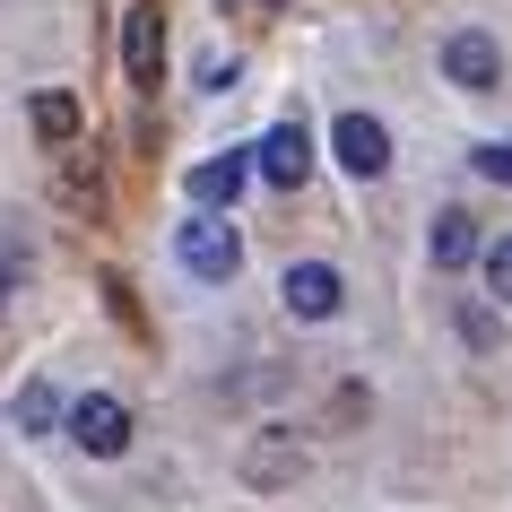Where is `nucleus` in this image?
<instances>
[{
	"mask_svg": "<svg viewBox=\"0 0 512 512\" xmlns=\"http://www.w3.org/2000/svg\"><path fill=\"white\" fill-rule=\"evenodd\" d=\"M443 79L469 87V96H478V87H495V79H504V44H495L486 27H460L452 44H443Z\"/></svg>",
	"mask_w": 512,
	"mask_h": 512,
	"instance_id": "nucleus-8",
	"label": "nucleus"
},
{
	"mask_svg": "<svg viewBox=\"0 0 512 512\" xmlns=\"http://www.w3.org/2000/svg\"><path fill=\"white\" fill-rule=\"evenodd\" d=\"M478 261H486V287H495V304H512V235L478 243Z\"/></svg>",
	"mask_w": 512,
	"mask_h": 512,
	"instance_id": "nucleus-13",
	"label": "nucleus"
},
{
	"mask_svg": "<svg viewBox=\"0 0 512 512\" xmlns=\"http://www.w3.org/2000/svg\"><path fill=\"white\" fill-rule=\"evenodd\" d=\"M252 183V157H243V148H226V157H209V165H191V200H200V209H235V191Z\"/></svg>",
	"mask_w": 512,
	"mask_h": 512,
	"instance_id": "nucleus-9",
	"label": "nucleus"
},
{
	"mask_svg": "<svg viewBox=\"0 0 512 512\" xmlns=\"http://www.w3.org/2000/svg\"><path fill=\"white\" fill-rule=\"evenodd\" d=\"M243 79V70H235V61H226V53H209V61H200V87H209V96H226V87H235Z\"/></svg>",
	"mask_w": 512,
	"mask_h": 512,
	"instance_id": "nucleus-14",
	"label": "nucleus"
},
{
	"mask_svg": "<svg viewBox=\"0 0 512 512\" xmlns=\"http://www.w3.org/2000/svg\"><path fill=\"white\" fill-rule=\"evenodd\" d=\"M296 469H304L296 426H261L252 443H243V486H252V495H278V486H296Z\"/></svg>",
	"mask_w": 512,
	"mask_h": 512,
	"instance_id": "nucleus-4",
	"label": "nucleus"
},
{
	"mask_svg": "<svg viewBox=\"0 0 512 512\" xmlns=\"http://www.w3.org/2000/svg\"><path fill=\"white\" fill-rule=\"evenodd\" d=\"M122 70H131V87L165 79V9L157 0H139L131 18H122Z\"/></svg>",
	"mask_w": 512,
	"mask_h": 512,
	"instance_id": "nucleus-6",
	"label": "nucleus"
},
{
	"mask_svg": "<svg viewBox=\"0 0 512 512\" xmlns=\"http://www.w3.org/2000/svg\"><path fill=\"white\" fill-rule=\"evenodd\" d=\"M252 174H261V183H278V191H296L304 174H313V131H304V113H287V122L252 148Z\"/></svg>",
	"mask_w": 512,
	"mask_h": 512,
	"instance_id": "nucleus-5",
	"label": "nucleus"
},
{
	"mask_svg": "<svg viewBox=\"0 0 512 512\" xmlns=\"http://www.w3.org/2000/svg\"><path fill=\"white\" fill-rule=\"evenodd\" d=\"M217 9H243V18H270L278 0H217Z\"/></svg>",
	"mask_w": 512,
	"mask_h": 512,
	"instance_id": "nucleus-17",
	"label": "nucleus"
},
{
	"mask_svg": "<svg viewBox=\"0 0 512 512\" xmlns=\"http://www.w3.org/2000/svg\"><path fill=\"white\" fill-rule=\"evenodd\" d=\"M469 261H478V217L443 209L434 217V270H469Z\"/></svg>",
	"mask_w": 512,
	"mask_h": 512,
	"instance_id": "nucleus-10",
	"label": "nucleus"
},
{
	"mask_svg": "<svg viewBox=\"0 0 512 512\" xmlns=\"http://www.w3.org/2000/svg\"><path fill=\"white\" fill-rule=\"evenodd\" d=\"M9 417H18V434H53L61 426V391H53V382H18Z\"/></svg>",
	"mask_w": 512,
	"mask_h": 512,
	"instance_id": "nucleus-12",
	"label": "nucleus"
},
{
	"mask_svg": "<svg viewBox=\"0 0 512 512\" xmlns=\"http://www.w3.org/2000/svg\"><path fill=\"white\" fill-rule=\"evenodd\" d=\"M174 261H183L200 287H226V278L243 270V235L226 226V217L200 209V217H183V235H174Z\"/></svg>",
	"mask_w": 512,
	"mask_h": 512,
	"instance_id": "nucleus-1",
	"label": "nucleus"
},
{
	"mask_svg": "<svg viewBox=\"0 0 512 512\" xmlns=\"http://www.w3.org/2000/svg\"><path fill=\"white\" fill-rule=\"evenodd\" d=\"M278 304H287L296 322H330V313L348 304V278L330 270V261H287V278H278Z\"/></svg>",
	"mask_w": 512,
	"mask_h": 512,
	"instance_id": "nucleus-3",
	"label": "nucleus"
},
{
	"mask_svg": "<svg viewBox=\"0 0 512 512\" xmlns=\"http://www.w3.org/2000/svg\"><path fill=\"white\" fill-rule=\"evenodd\" d=\"M61 417H70V443H79V452H96V460L131 452V408L113 400V391H87V400H70Z\"/></svg>",
	"mask_w": 512,
	"mask_h": 512,
	"instance_id": "nucleus-2",
	"label": "nucleus"
},
{
	"mask_svg": "<svg viewBox=\"0 0 512 512\" xmlns=\"http://www.w3.org/2000/svg\"><path fill=\"white\" fill-rule=\"evenodd\" d=\"M330 148H339V165H348L356 183H374V174H391V131H382L374 113H339V131H330Z\"/></svg>",
	"mask_w": 512,
	"mask_h": 512,
	"instance_id": "nucleus-7",
	"label": "nucleus"
},
{
	"mask_svg": "<svg viewBox=\"0 0 512 512\" xmlns=\"http://www.w3.org/2000/svg\"><path fill=\"white\" fill-rule=\"evenodd\" d=\"M0 296H9V261H0Z\"/></svg>",
	"mask_w": 512,
	"mask_h": 512,
	"instance_id": "nucleus-18",
	"label": "nucleus"
},
{
	"mask_svg": "<svg viewBox=\"0 0 512 512\" xmlns=\"http://www.w3.org/2000/svg\"><path fill=\"white\" fill-rule=\"evenodd\" d=\"M27 122H35V139H53V148H70L87 113H79V96H61V87H44V96L27 105Z\"/></svg>",
	"mask_w": 512,
	"mask_h": 512,
	"instance_id": "nucleus-11",
	"label": "nucleus"
},
{
	"mask_svg": "<svg viewBox=\"0 0 512 512\" xmlns=\"http://www.w3.org/2000/svg\"><path fill=\"white\" fill-rule=\"evenodd\" d=\"M460 330H469V348H495V313H478V304L460 313Z\"/></svg>",
	"mask_w": 512,
	"mask_h": 512,
	"instance_id": "nucleus-16",
	"label": "nucleus"
},
{
	"mask_svg": "<svg viewBox=\"0 0 512 512\" xmlns=\"http://www.w3.org/2000/svg\"><path fill=\"white\" fill-rule=\"evenodd\" d=\"M478 174H486V183H512V139H495V148H478Z\"/></svg>",
	"mask_w": 512,
	"mask_h": 512,
	"instance_id": "nucleus-15",
	"label": "nucleus"
}]
</instances>
